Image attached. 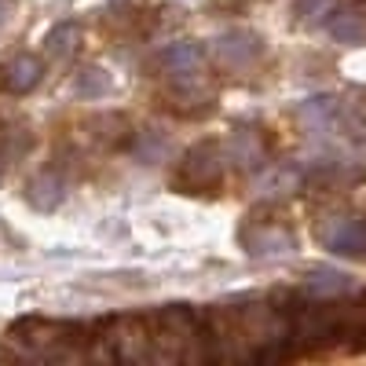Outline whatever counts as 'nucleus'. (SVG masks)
Masks as SVG:
<instances>
[{
    "instance_id": "f257e3e1",
    "label": "nucleus",
    "mask_w": 366,
    "mask_h": 366,
    "mask_svg": "<svg viewBox=\"0 0 366 366\" xmlns=\"http://www.w3.org/2000/svg\"><path fill=\"white\" fill-rule=\"evenodd\" d=\"M326 242L337 253H359V249H366V227L355 224V220H345V224H337V227L330 231Z\"/></svg>"
},
{
    "instance_id": "f03ea898",
    "label": "nucleus",
    "mask_w": 366,
    "mask_h": 366,
    "mask_svg": "<svg viewBox=\"0 0 366 366\" xmlns=\"http://www.w3.org/2000/svg\"><path fill=\"white\" fill-rule=\"evenodd\" d=\"M366 34V29L359 26V22H352V19H345V22H333V37H341V41H359Z\"/></svg>"
}]
</instances>
